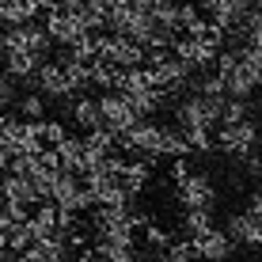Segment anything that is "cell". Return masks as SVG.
<instances>
[{
  "label": "cell",
  "instance_id": "603a6c76",
  "mask_svg": "<svg viewBox=\"0 0 262 262\" xmlns=\"http://www.w3.org/2000/svg\"><path fill=\"white\" fill-rule=\"evenodd\" d=\"M148 12H152V19H156V27L179 34V0H152Z\"/></svg>",
  "mask_w": 262,
  "mask_h": 262
},
{
  "label": "cell",
  "instance_id": "836d02e7",
  "mask_svg": "<svg viewBox=\"0 0 262 262\" xmlns=\"http://www.w3.org/2000/svg\"><path fill=\"white\" fill-rule=\"evenodd\" d=\"M133 262H164V255H152V251H148V255H137Z\"/></svg>",
  "mask_w": 262,
  "mask_h": 262
},
{
  "label": "cell",
  "instance_id": "6da1fadb",
  "mask_svg": "<svg viewBox=\"0 0 262 262\" xmlns=\"http://www.w3.org/2000/svg\"><path fill=\"white\" fill-rule=\"evenodd\" d=\"M213 65H216V76H221L228 99H251L255 88L262 84V61H255L243 46L239 50H221Z\"/></svg>",
  "mask_w": 262,
  "mask_h": 262
},
{
  "label": "cell",
  "instance_id": "74e56055",
  "mask_svg": "<svg viewBox=\"0 0 262 262\" xmlns=\"http://www.w3.org/2000/svg\"><path fill=\"white\" fill-rule=\"evenodd\" d=\"M251 8H255V12H262V0H255V4H251Z\"/></svg>",
  "mask_w": 262,
  "mask_h": 262
},
{
  "label": "cell",
  "instance_id": "52a82bcc",
  "mask_svg": "<svg viewBox=\"0 0 262 262\" xmlns=\"http://www.w3.org/2000/svg\"><path fill=\"white\" fill-rule=\"evenodd\" d=\"M42 198L53 202L61 213H88V209H92V198H88V190H84V179L72 175V171H65V167H57L50 175Z\"/></svg>",
  "mask_w": 262,
  "mask_h": 262
},
{
  "label": "cell",
  "instance_id": "60d3db41",
  "mask_svg": "<svg viewBox=\"0 0 262 262\" xmlns=\"http://www.w3.org/2000/svg\"><path fill=\"white\" fill-rule=\"evenodd\" d=\"M0 72H4V65H0Z\"/></svg>",
  "mask_w": 262,
  "mask_h": 262
},
{
  "label": "cell",
  "instance_id": "4dcf8cb0",
  "mask_svg": "<svg viewBox=\"0 0 262 262\" xmlns=\"http://www.w3.org/2000/svg\"><path fill=\"white\" fill-rule=\"evenodd\" d=\"M15 221H23V216L15 213L12 205L4 202V198H0V232H8V228H12V224H15Z\"/></svg>",
  "mask_w": 262,
  "mask_h": 262
},
{
  "label": "cell",
  "instance_id": "e0dca14e",
  "mask_svg": "<svg viewBox=\"0 0 262 262\" xmlns=\"http://www.w3.org/2000/svg\"><path fill=\"white\" fill-rule=\"evenodd\" d=\"M224 232L232 236V243L236 247H251V251H258L262 247V221L251 209H239V213H232L228 216V224H224Z\"/></svg>",
  "mask_w": 262,
  "mask_h": 262
},
{
  "label": "cell",
  "instance_id": "2e32d148",
  "mask_svg": "<svg viewBox=\"0 0 262 262\" xmlns=\"http://www.w3.org/2000/svg\"><path fill=\"white\" fill-rule=\"evenodd\" d=\"M72 258V247H69V236L61 232H50V236H38L31 247H23L15 262H69Z\"/></svg>",
  "mask_w": 262,
  "mask_h": 262
},
{
  "label": "cell",
  "instance_id": "8d00e7d4",
  "mask_svg": "<svg viewBox=\"0 0 262 262\" xmlns=\"http://www.w3.org/2000/svg\"><path fill=\"white\" fill-rule=\"evenodd\" d=\"M8 251V232H0V255Z\"/></svg>",
  "mask_w": 262,
  "mask_h": 262
},
{
  "label": "cell",
  "instance_id": "4fadbf2b",
  "mask_svg": "<svg viewBox=\"0 0 262 262\" xmlns=\"http://www.w3.org/2000/svg\"><path fill=\"white\" fill-rule=\"evenodd\" d=\"M99 118H103V129H111L114 137H118V133H125L133 122L141 118V114L133 111V103L125 95L106 92V95H99Z\"/></svg>",
  "mask_w": 262,
  "mask_h": 262
},
{
  "label": "cell",
  "instance_id": "7a4b0ae2",
  "mask_svg": "<svg viewBox=\"0 0 262 262\" xmlns=\"http://www.w3.org/2000/svg\"><path fill=\"white\" fill-rule=\"evenodd\" d=\"M171 179H175V194L183 202V209H209L216 205V186L205 171L190 167L186 160H171Z\"/></svg>",
  "mask_w": 262,
  "mask_h": 262
},
{
  "label": "cell",
  "instance_id": "8fae6325",
  "mask_svg": "<svg viewBox=\"0 0 262 262\" xmlns=\"http://www.w3.org/2000/svg\"><path fill=\"white\" fill-rule=\"evenodd\" d=\"M0 198L12 205L19 216H31V209L42 202V190L31 175H19V171H4L0 175Z\"/></svg>",
  "mask_w": 262,
  "mask_h": 262
},
{
  "label": "cell",
  "instance_id": "484cf974",
  "mask_svg": "<svg viewBox=\"0 0 262 262\" xmlns=\"http://www.w3.org/2000/svg\"><path fill=\"white\" fill-rule=\"evenodd\" d=\"M19 118L42 122V118H46V99H42L38 92H34V95H23V99H19Z\"/></svg>",
  "mask_w": 262,
  "mask_h": 262
},
{
  "label": "cell",
  "instance_id": "f546056e",
  "mask_svg": "<svg viewBox=\"0 0 262 262\" xmlns=\"http://www.w3.org/2000/svg\"><path fill=\"white\" fill-rule=\"evenodd\" d=\"M12 103H15V80L8 76V72H0V111L12 106Z\"/></svg>",
  "mask_w": 262,
  "mask_h": 262
},
{
  "label": "cell",
  "instance_id": "5bb4252c",
  "mask_svg": "<svg viewBox=\"0 0 262 262\" xmlns=\"http://www.w3.org/2000/svg\"><path fill=\"white\" fill-rule=\"evenodd\" d=\"M190 243V251H194V258L198 262H228L232 258V251H236V243H232V236L224 228H205L202 236H194V239H186Z\"/></svg>",
  "mask_w": 262,
  "mask_h": 262
},
{
  "label": "cell",
  "instance_id": "e575fe53",
  "mask_svg": "<svg viewBox=\"0 0 262 262\" xmlns=\"http://www.w3.org/2000/svg\"><path fill=\"white\" fill-rule=\"evenodd\" d=\"M106 0H76V8H103Z\"/></svg>",
  "mask_w": 262,
  "mask_h": 262
},
{
  "label": "cell",
  "instance_id": "4316f807",
  "mask_svg": "<svg viewBox=\"0 0 262 262\" xmlns=\"http://www.w3.org/2000/svg\"><path fill=\"white\" fill-rule=\"evenodd\" d=\"M141 232H144V247H148L152 255H156V251H167V247H171V236H167L164 228H160V224H152V221H148Z\"/></svg>",
  "mask_w": 262,
  "mask_h": 262
},
{
  "label": "cell",
  "instance_id": "d6a6232c",
  "mask_svg": "<svg viewBox=\"0 0 262 262\" xmlns=\"http://www.w3.org/2000/svg\"><path fill=\"white\" fill-rule=\"evenodd\" d=\"M251 213H255L258 221H262V190H255V194H251Z\"/></svg>",
  "mask_w": 262,
  "mask_h": 262
},
{
  "label": "cell",
  "instance_id": "ac0fdd59",
  "mask_svg": "<svg viewBox=\"0 0 262 262\" xmlns=\"http://www.w3.org/2000/svg\"><path fill=\"white\" fill-rule=\"evenodd\" d=\"M53 156H57V167L72 171V175L92 171V156H88V141L84 137H65L57 148H53Z\"/></svg>",
  "mask_w": 262,
  "mask_h": 262
},
{
  "label": "cell",
  "instance_id": "3957f363",
  "mask_svg": "<svg viewBox=\"0 0 262 262\" xmlns=\"http://www.w3.org/2000/svg\"><path fill=\"white\" fill-rule=\"evenodd\" d=\"M122 164L125 160L118 156H111V160H103L99 167L92 171H84V190L88 198H92V205H122V202H129V194H125V186H122Z\"/></svg>",
  "mask_w": 262,
  "mask_h": 262
},
{
  "label": "cell",
  "instance_id": "ba28073f",
  "mask_svg": "<svg viewBox=\"0 0 262 262\" xmlns=\"http://www.w3.org/2000/svg\"><path fill=\"white\" fill-rule=\"evenodd\" d=\"M221 106H224V99L190 92L186 99L175 103V125L183 133H190V129H209L213 133V125H221Z\"/></svg>",
  "mask_w": 262,
  "mask_h": 262
},
{
  "label": "cell",
  "instance_id": "8992f818",
  "mask_svg": "<svg viewBox=\"0 0 262 262\" xmlns=\"http://www.w3.org/2000/svg\"><path fill=\"white\" fill-rule=\"evenodd\" d=\"M144 69L152 72V80H156V88L164 95H175L183 92V88H190V65H183V61L167 50H144Z\"/></svg>",
  "mask_w": 262,
  "mask_h": 262
},
{
  "label": "cell",
  "instance_id": "d6986e66",
  "mask_svg": "<svg viewBox=\"0 0 262 262\" xmlns=\"http://www.w3.org/2000/svg\"><path fill=\"white\" fill-rule=\"evenodd\" d=\"M42 61L46 57H38V53H27V50H4L0 53V65H4V72L19 84V80H34V72L42 69Z\"/></svg>",
  "mask_w": 262,
  "mask_h": 262
},
{
  "label": "cell",
  "instance_id": "1f68e13d",
  "mask_svg": "<svg viewBox=\"0 0 262 262\" xmlns=\"http://www.w3.org/2000/svg\"><path fill=\"white\" fill-rule=\"evenodd\" d=\"M69 262H106V258H103V255H99V251H95V247H80V251H76V255H72Z\"/></svg>",
  "mask_w": 262,
  "mask_h": 262
},
{
  "label": "cell",
  "instance_id": "30bf717a",
  "mask_svg": "<svg viewBox=\"0 0 262 262\" xmlns=\"http://www.w3.org/2000/svg\"><path fill=\"white\" fill-rule=\"evenodd\" d=\"M216 148L224 152V156H239L247 160L251 152L258 148V125L251 118H239V122H221L216 125Z\"/></svg>",
  "mask_w": 262,
  "mask_h": 262
},
{
  "label": "cell",
  "instance_id": "f35d334b",
  "mask_svg": "<svg viewBox=\"0 0 262 262\" xmlns=\"http://www.w3.org/2000/svg\"><path fill=\"white\" fill-rule=\"evenodd\" d=\"M247 4H255V0H247Z\"/></svg>",
  "mask_w": 262,
  "mask_h": 262
},
{
  "label": "cell",
  "instance_id": "7c38bea8",
  "mask_svg": "<svg viewBox=\"0 0 262 262\" xmlns=\"http://www.w3.org/2000/svg\"><path fill=\"white\" fill-rule=\"evenodd\" d=\"M99 57L111 61L114 69H141L144 65V46H137L133 38H122V34H99Z\"/></svg>",
  "mask_w": 262,
  "mask_h": 262
},
{
  "label": "cell",
  "instance_id": "277c9868",
  "mask_svg": "<svg viewBox=\"0 0 262 262\" xmlns=\"http://www.w3.org/2000/svg\"><path fill=\"white\" fill-rule=\"evenodd\" d=\"M114 92L129 99L133 111H137L141 118H148V114L167 99V95L156 88V80H152V72L144 69V65H141V69H122V72H118V84H114Z\"/></svg>",
  "mask_w": 262,
  "mask_h": 262
},
{
  "label": "cell",
  "instance_id": "5b68a950",
  "mask_svg": "<svg viewBox=\"0 0 262 262\" xmlns=\"http://www.w3.org/2000/svg\"><path fill=\"white\" fill-rule=\"evenodd\" d=\"M118 148L137 160L156 164V160H164V125L152 118H137L125 133H118Z\"/></svg>",
  "mask_w": 262,
  "mask_h": 262
},
{
  "label": "cell",
  "instance_id": "44dd1931",
  "mask_svg": "<svg viewBox=\"0 0 262 262\" xmlns=\"http://www.w3.org/2000/svg\"><path fill=\"white\" fill-rule=\"evenodd\" d=\"M148 179H152V164H148V160L133 156V160H125V164H122V186H125V194H129V198H137L144 186H148Z\"/></svg>",
  "mask_w": 262,
  "mask_h": 262
},
{
  "label": "cell",
  "instance_id": "7402d4cb",
  "mask_svg": "<svg viewBox=\"0 0 262 262\" xmlns=\"http://www.w3.org/2000/svg\"><path fill=\"white\" fill-rule=\"evenodd\" d=\"M118 72H122V69H114L111 61L95 57L92 65H88V88H103V92H114V84H118Z\"/></svg>",
  "mask_w": 262,
  "mask_h": 262
},
{
  "label": "cell",
  "instance_id": "d4e9b609",
  "mask_svg": "<svg viewBox=\"0 0 262 262\" xmlns=\"http://www.w3.org/2000/svg\"><path fill=\"white\" fill-rule=\"evenodd\" d=\"M34 125H38V141H42V148H57V144L69 137L65 125L53 122V118H42V122H34Z\"/></svg>",
  "mask_w": 262,
  "mask_h": 262
},
{
  "label": "cell",
  "instance_id": "9c48e42d",
  "mask_svg": "<svg viewBox=\"0 0 262 262\" xmlns=\"http://www.w3.org/2000/svg\"><path fill=\"white\" fill-rule=\"evenodd\" d=\"M0 152H4L8 160L42 152L38 125L27 122V118H19V114H0Z\"/></svg>",
  "mask_w": 262,
  "mask_h": 262
},
{
  "label": "cell",
  "instance_id": "ab89813d",
  "mask_svg": "<svg viewBox=\"0 0 262 262\" xmlns=\"http://www.w3.org/2000/svg\"><path fill=\"white\" fill-rule=\"evenodd\" d=\"M42 4H50V0H42Z\"/></svg>",
  "mask_w": 262,
  "mask_h": 262
},
{
  "label": "cell",
  "instance_id": "83f0119b",
  "mask_svg": "<svg viewBox=\"0 0 262 262\" xmlns=\"http://www.w3.org/2000/svg\"><path fill=\"white\" fill-rule=\"evenodd\" d=\"M239 118H251L247 99H224V106H221V122H239Z\"/></svg>",
  "mask_w": 262,
  "mask_h": 262
},
{
  "label": "cell",
  "instance_id": "f1b7e54d",
  "mask_svg": "<svg viewBox=\"0 0 262 262\" xmlns=\"http://www.w3.org/2000/svg\"><path fill=\"white\" fill-rule=\"evenodd\" d=\"M164 262H198L194 258V251H190V243H171V247L164 251Z\"/></svg>",
  "mask_w": 262,
  "mask_h": 262
},
{
  "label": "cell",
  "instance_id": "d590c367",
  "mask_svg": "<svg viewBox=\"0 0 262 262\" xmlns=\"http://www.w3.org/2000/svg\"><path fill=\"white\" fill-rule=\"evenodd\" d=\"M8 164H12V160H8L4 152H0V175H4V171H8Z\"/></svg>",
  "mask_w": 262,
  "mask_h": 262
},
{
  "label": "cell",
  "instance_id": "9a60e30c",
  "mask_svg": "<svg viewBox=\"0 0 262 262\" xmlns=\"http://www.w3.org/2000/svg\"><path fill=\"white\" fill-rule=\"evenodd\" d=\"M42 27H46L50 42H61V46H72L88 34V27L80 23V12H72V8H50Z\"/></svg>",
  "mask_w": 262,
  "mask_h": 262
},
{
  "label": "cell",
  "instance_id": "ffe728a7",
  "mask_svg": "<svg viewBox=\"0 0 262 262\" xmlns=\"http://www.w3.org/2000/svg\"><path fill=\"white\" fill-rule=\"evenodd\" d=\"M69 122L76 125V129H84V133L103 129V118H99V99H92V95L69 99Z\"/></svg>",
  "mask_w": 262,
  "mask_h": 262
},
{
  "label": "cell",
  "instance_id": "cb8c5ba5",
  "mask_svg": "<svg viewBox=\"0 0 262 262\" xmlns=\"http://www.w3.org/2000/svg\"><path fill=\"white\" fill-rule=\"evenodd\" d=\"M205 228H213V213H209V209H186V213H183V232H186V239L202 236Z\"/></svg>",
  "mask_w": 262,
  "mask_h": 262
}]
</instances>
